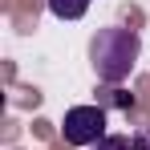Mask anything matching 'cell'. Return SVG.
Listing matches in <instances>:
<instances>
[{
	"instance_id": "277c9868",
	"label": "cell",
	"mask_w": 150,
	"mask_h": 150,
	"mask_svg": "<svg viewBox=\"0 0 150 150\" xmlns=\"http://www.w3.org/2000/svg\"><path fill=\"white\" fill-rule=\"evenodd\" d=\"M93 150H138V138H130V134H105Z\"/></svg>"
},
{
	"instance_id": "7a4b0ae2",
	"label": "cell",
	"mask_w": 150,
	"mask_h": 150,
	"mask_svg": "<svg viewBox=\"0 0 150 150\" xmlns=\"http://www.w3.org/2000/svg\"><path fill=\"white\" fill-rule=\"evenodd\" d=\"M61 134H65L69 146H98L105 138V110L101 105H73V110H65Z\"/></svg>"
},
{
	"instance_id": "8992f818",
	"label": "cell",
	"mask_w": 150,
	"mask_h": 150,
	"mask_svg": "<svg viewBox=\"0 0 150 150\" xmlns=\"http://www.w3.org/2000/svg\"><path fill=\"white\" fill-rule=\"evenodd\" d=\"M138 138V150H150V130H142V134H134Z\"/></svg>"
},
{
	"instance_id": "3957f363",
	"label": "cell",
	"mask_w": 150,
	"mask_h": 150,
	"mask_svg": "<svg viewBox=\"0 0 150 150\" xmlns=\"http://www.w3.org/2000/svg\"><path fill=\"white\" fill-rule=\"evenodd\" d=\"M45 4H49L53 16H61V21H81L89 12V0H45Z\"/></svg>"
},
{
	"instance_id": "6da1fadb",
	"label": "cell",
	"mask_w": 150,
	"mask_h": 150,
	"mask_svg": "<svg viewBox=\"0 0 150 150\" xmlns=\"http://www.w3.org/2000/svg\"><path fill=\"white\" fill-rule=\"evenodd\" d=\"M138 53H142V41H138L134 28H122V25L98 28V37L89 45V61H93L98 81L122 85L126 77L134 73V65H138Z\"/></svg>"
},
{
	"instance_id": "5b68a950",
	"label": "cell",
	"mask_w": 150,
	"mask_h": 150,
	"mask_svg": "<svg viewBox=\"0 0 150 150\" xmlns=\"http://www.w3.org/2000/svg\"><path fill=\"white\" fill-rule=\"evenodd\" d=\"M105 93V101H114V105H122V110H134V98H126L122 89H101Z\"/></svg>"
}]
</instances>
